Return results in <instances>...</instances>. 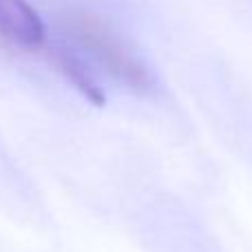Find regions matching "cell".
<instances>
[{
    "label": "cell",
    "instance_id": "cell-1",
    "mask_svg": "<svg viewBox=\"0 0 252 252\" xmlns=\"http://www.w3.org/2000/svg\"><path fill=\"white\" fill-rule=\"evenodd\" d=\"M78 35L82 42L106 64L111 73H115L120 80L135 89H146L148 75L144 66L137 62V58L122 44V40L115 33H111L104 25L97 20H82L78 25Z\"/></svg>",
    "mask_w": 252,
    "mask_h": 252
},
{
    "label": "cell",
    "instance_id": "cell-2",
    "mask_svg": "<svg viewBox=\"0 0 252 252\" xmlns=\"http://www.w3.org/2000/svg\"><path fill=\"white\" fill-rule=\"evenodd\" d=\"M0 33L25 49H35L44 40V25L27 0H0Z\"/></svg>",
    "mask_w": 252,
    "mask_h": 252
},
{
    "label": "cell",
    "instance_id": "cell-3",
    "mask_svg": "<svg viewBox=\"0 0 252 252\" xmlns=\"http://www.w3.org/2000/svg\"><path fill=\"white\" fill-rule=\"evenodd\" d=\"M56 62H58V66H60L62 73L66 75V80H69V82L73 84V87L78 89L89 102H93L95 106L104 104V93H102V89L97 87V82L93 80V75L89 73V69L78 60V58L71 56L69 51H60L56 56Z\"/></svg>",
    "mask_w": 252,
    "mask_h": 252
}]
</instances>
